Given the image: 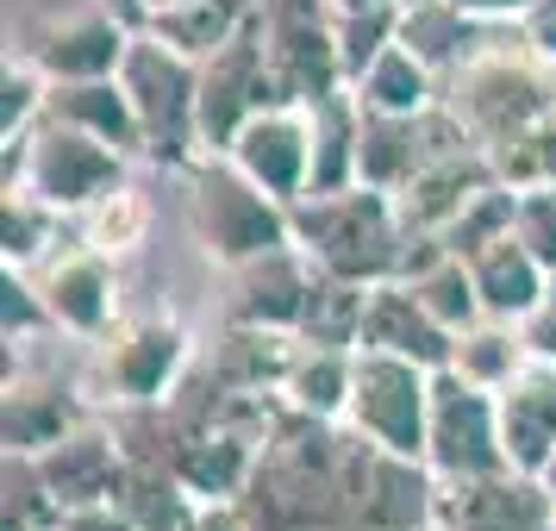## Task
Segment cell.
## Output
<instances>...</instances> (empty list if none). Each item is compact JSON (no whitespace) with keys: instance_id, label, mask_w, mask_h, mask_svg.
I'll list each match as a JSON object with an SVG mask.
<instances>
[{"instance_id":"cell-1","label":"cell","mask_w":556,"mask_h":531,"mask_svg":"<svg viewBox=\"0 0 556 531\" xmlns=\"http://www.w3.org/2000/svg\"><path fill=\"white\" fill-rule=\"evenodd\" d=\"M344 419H313L288 401L281 426L256 451V469L244 481V519L251 531H331L344 513Z\"/></svg>"},{"instance_id":"cell-2","label":"cell","mask_w":556,"mask_h":531,"mask_svg":"<svg viewBox=\"0 0 556 531\" xmlns=\"http://www.w3.org/2000/svg\"><path fill=\"white\" fill-rule=\"evenodd\" d=\"M181 226L213 269H238L263 251L294 244V206L251 181L226 151H201L181 169Z\"/></svg>"},{"instance_id":"cell-3","label":"cell","mask_w":556,"mask_h":531,"mask_svg":"<svg viewBox=\"0 0 556 531\" xmlns=\"http://www.w3.org/2000/svg\"><path fill=\"white\" fill-rule=\"evenodd\" d=\"M406 219L394 194H381L369 181L351 188H326V194H301L294 201V244H301L326 276L351 281H401L406 263Z\"/></svg>"},{"instance_id":"cell-4","label":"cell","mask_w":556,"mask_h":531,"mask_svg":"<svg viewBox=\"0 0 556 531\" xmlns=\"http://www.w3.org/2000/svg\"><path fill=\"white\" fill-rule=\"evenodd\" d=\"M444 106H451L456 119L469 126V138L488 151V144H501L506 131L556 113V69L544 56H531L513 26H494V38L463 69L444 76Z\"/></svg>"},{"instance_id":"cell-5","label":"cell","mask_w":556,"mask_h":531,"mask_svg":"<svg viewBox=\"0 0 556 531\" xmlns=\"http://www.w3.org/2000/svg\"><path fill=\"white\" fill-rule=\"evenodd\" d=\"M194 338L181 326L176 306H151V313H126L113 331H101L88 356H81V394L94 413H113V406H138V401H163L181 381V369L194 363Z\"/></svg>"},{"instance_id":"cell-6","label":"cell","mask_w":556,"mask_h":531,"mask_svg":"<svg viewBox=\"0 0 556 531\" xmlns=\"http://www.w3.org/2000/svg\"><path fill=\"white\" fill-rule=\"evenodd\" d=\"M119 88L131 94V113L144 131V163H156L163 176H181L201 156V56L138 26L119 63Z\"/></svg>"},{"instance_id":"cell-7","label":"cell","mask_w":556,"mask_h":531,"mask_svg":"<svg viewBox=\"0 0 556 531\" xmlns=\"http://www.w3.org/2000/svg\"><path fill=\"white\" fill-rule=\"evenodd\" d=\"M0 144H7V188H31L38 201H51L70 219H81L101 194H113L131 163L126 151H113V144L88 138V131L63 126L51 113L38 126H26L20 138H0Z\"/></svg>"},{"instance_id":"cell-8","label":"cell","mask_w":556,"mask_h":531,"mask_svg":"<svg viewBox=\"0 0 556 531\" xmlns=\"http://www.w3.org/2000/svg\"><path fill=\"white\" fill-rule=\"evenodd\" d=\"M444 506V481L426 456L388 451L376 438L351 431L344 438V513L363 531H419L438 519Z\"/></svg>"},{"instance_id":"cell-9","label":"cell","mask_w":556,"mask_h":531,"mask_svg":"<svg viewBox=\"0 0 556 531\" xmlns=\"http://www.w3.org/2000/svg\"><path fill=\"white\" fill-rule=\"evenodd\" d=\"M256 31H263V56H269L281 101L313 106L338 88H351L344 56H338V7L331 0H263Z\"/></svg>"},{"instance_id":"cell-10","label":"cell","mask_w":556,"mask_h":531,"mask_svg":"<svg viewBox=\"0 0 556 531\" xmlns=\"http://www.w3.org/2000/svg\"><path fill=\"white\" fill-rule=\"evenodd\" d=\"M431 376L426 363L394 351H369L356 344L351 363V406H344V426L376 438L388 451H426V413H431Z\"/></svg>"},{"instance_id":"cell-11","label":"cell","mask_w":556,"mask_h":531,"mask_svg":"<svg viewBox=\"0 0 556 531\" xmlns=\"http://www.w3.org/2000/svg\"><path fill=\"white\" fill-rule=\"evenodd\" d=\"M419 456L438 469V481H469V476L501 469L506 444H501L494 388H476L456 369H438L431 376V413H426V451Z\"/></svg>"},{"instance_id":"cell-12","label":"cell","mask_w":556,"mask_h":531,"mask_svg":"<svg viewBox=\"0 0 556 531\" xmlns=\"http://www.w3.org/2000/svg\"><path fill=\"white\" fill-rule=\"evenodd\" d=\"M131 31L138 26H126L106 0H94V7H70V13H38V20H26V31H20V56H26L45 81L119 76Z\"/></svg>"},{"instance_id":"cell-13","label":"cell","mask_w":556,"mask_h":531,"mask_svg":"<svg viewBox=\"0 0 556 531\" xmlns=\"http://www.w3.org/2000/svg\"><path fill=\"white\" fill-rule=\"evenodd\" d=\"M38 281V294L51 306V319L63 338H81V344H94L101 331H113L126 319V288H119V263L94 244H81L70 238L56 256H45L38 269H26Z\"/></svg>"},{"instance_id":"cell-14","label":"cell","mask_w":556,"mask_h":531,"mask_svg":"<svg viewBox=\"0 0 556 531\" xmlns=\"http://www.w3.org/2000/svg\"><path fill=\"white\" fill-rule=\"evenodd\" d=\"M94 406L81 394L76 369L63 376L51 363H31V356L7 351V381H0V444L7 451H51L70 426H81Z\"/></svg>"},{"instance_id":"cell-15","label":"cell","mask_w":556,"mask_h":531,"mask_svg":"<svg viewBox=\"0 0 556 531\" xmlns=\"http://www.w3.org/2000/svg\"><path fill=\"white\" fill-rule=\"evenodd\" d=\"M269 101H281V94L276 76H269V56H263V31L251 20L219 51L201 56V151H226L244 131V119L263 113Z\"/></svg>"},{"instance_id":"cell-16","label":"cell","mask_w":556,"mask_h":531,"mask_svg":"<svg viewBox=\"0 0 556 531\" xmlns=\"http://www.w3.org/2000/svg\"><path fill=\"white\" fill-rule=\"evenodd\" d=\"M226 156L251 181H263L276 201H301L313 188V106L306 101H269L244 119V131L226 144Z\"/></svg>"},{"instance_id":"cell-17","label":"cell","mask_w":556,"mask_h":531,"mask_svg":"<svg viewBox=\"0 0 556 531\" xmlns=\"http://www.w3.org/2000/svg\"><path fill=\"white\" fill-rule=\"evenodd\" d=\"M438 519L456 531H556V501L538 469L501 463L488 476L444 481V506Z\"/></svg>"},{"instance_id":"cell-18","label":"cell","mask_w":556,"mask_h":531,"mask_svg":"<svg viewBox=\"0 0 556 531\" xmlns=\"http://www.w3.org/2000/svg\"><path fill=\"white\" fill-rule=\"evenodd\" d=\"M313 281H319V263H313L301 244L263 251V256H251V263L226 269V319H238V326L294 331L301 313H306Z\"/></svg>"},{"instance_id":"cell-19","label":"cell","mask_w":556,"mask_h":531,"mask_svg":"<svg viewBox=\"0 0 556 531\" xmlns=\"http://www.w3.org/2000/svg\"><path fill=\"white\" fill-rule=\"evenodd\" d=\"M126 463L131 456L119 451L106 413H88L81 426H70L63 438H56L51 451H38V469H45V481H51V494L63 501V513H70V506L113 501L119 481H126Z\"/></svg>"},{"instance_id":"cell-20","label":"cell","mask_w":556,"mask_h":531,"mask_svg":"<svg viewBox=\"0 0 556 531\" xmlns=\"http://www.w3.org/2000/svg\"><path fill=\"white\" fill-rule=\"evenodd\" d=\"M494 406H501L506 463L544 469L551 451H556V363L551 356H531L519 376L494 388Z\"/></svg>"},{"instance_id":"cell-21","label":"cell","mask_w":556,"mask_h":531,"mask_svg":"<svg viewBox=\"0 0 556 531\" xmlns=\"http://www.w3.org/2000/svg\"><path fill=\"white\" fill-rule=\"evenodd\" d=\"M363 344H369V351L413 356V363H426V369H444L456 331L438 326L431 306L419 301L406 281H376V288H369V313H363Z\"/></svg>"},{"instance_id":"cell-22","label":"cell","mask_w":556,"mask_h":531,"mask_svg":"<svg viewBox=\"0 0 556 531\" xmlns=\"http://www.w3.org/2000/svg\"><path fill=\"white\" fill-rule=\"evenodd\" d=\"M488 181H501V176H494L488 151L469 144V151H451V156H438V163H426V169L394 194V206H401L406 231H444Z\"/></svg>"},{"instance_id":"cell-23","label":"cell","mask_w":556,"mask_h":531,"mask_svg":"<svg viewBox=\"0 0 556 531\" xmlns=\"http://www.w3.org/2000/svg\"><path fill=\"white\" fill-rule=\"evenodd\" d=\"M294 351H301V338H294V331L238 326V319H226V326H219V338H213V344H201V356L231 381V388H238V394H281Z\"/></svg>"},{"instance_id":"cell-24","label":"cell","mask_w":556,"mask_h":531,"mask_svg":"<svg viewBox=\"0 0 556 531\" xmlns=\"http://www.w3.org/2000/svg\"><path fill=\"white\" fill-rule=\"evenodd\" d=\"M45 113L63 119V126L101 138L113 151L144 156V131H138V113H131V94L119 88V76H94V81H51L45 94Z\"/></svg>"},{"instance_id":"cell-25","label":"cell","mask_w":556,"mask_h":531,"mask_svg":"<svg viewBox=\"0 0 556 531\" xmlns=\"http://www.w3.org/2000/svg\"><path fill=\"white\" fill-rule=\"evenodd\" d=\"M469 276H476L481 313L488 319H513V326H526L531 306L544 301V288H551V269L538 263V251L519 231L501 238V244H488L481 256H469Z\"/></svg>"},{"instance_id":"cell-26","label":"cell","mask_w":556,"mask_h":531,"mask_svg":"<svg viewBox=\"0 0 556 531\" xmlns=\"http://www.w3.org/2000/svg\"><path fill=\"white\" fill-rule=\"evenodd\" d=\"M394 38H401L419 63H431L438 76H451V69H463V63L494 38V26L476 20V13H463L456 0H401V31H394Z\"/></svg>"},{"instance_id":"cell-27","label":"cell","mask_w":556,"mask_h":531,"mask_svg":"<svg viewBox=\"0 0 556 531\" xmlns=\"http://www.w3.org/2000/svg\"><path fill=\"white\" fill-rule=\"evenodd\" d=\"M256 451L244 431H226V426H206V431H188L181 426V444H176V476L194 501H238L244 481L256 469Z\"/></svg>"},{"instance_id":"cell-28","label":"cell","mask_w":556,"mask_h":531,"mask_svg":"<svg viewBox=\"0 0 556 531\" xmlns=\"http://www.w3.org/2000/svg\"><path fill=\"white\" fill-rule=\"evenodd\" d=\"M70 213L38 201L31 188H0V269H38L70 244Z\"/></svg>"},{"instance_id":"cell-29","label":"cell","mask_w":556,"mask_h":531,"mask_svg":"<svg viewBox=\"0 0 556 531\" xmlns=\"http://www.w3.org/2000/svg\"><path fill=\"white\" fill-rule=\"evenodd\" d=\"M351 88H356V101L369 106V113H426V106L444 101V76H438L431 63H419L401 38H394Z\"/></svg>"},{"instance_id":"cell-30","label":"cell","mask_w":556,"mask_h":531,"mask_svg":"<svg viewBox=\"0 0 556 531\" xmlns=\"http://www.w3.org/2000/svg\"><path fill=\"white\" fill-rule=\"evenodd\" d=\"M356 151H363V101L356 88H338L326 101H313V188H351L356 181Z\"/></svg>"},{"instance_id":"cell-31","label":"cell","mask_w":556,"mask_h":531,"mask_svg":"<svg viewBox=\"0 0 556 531\" xmlns=\"http://www.w3.org/2000/svg\"><path fill=\"white\" fill-rule=\"evenodd\" d=\"M151 226H156V201L126 176L113 194H101V201L76 219V238L94 244V251H106L113 263H126V256H138L151 244Z\"/></svg>"},{"instance_id":"cell-32","label":"cell","mask_w":556,"mask_h":531,"mask_svg":"<svg viewBox=\"0 0 556 531\" xmlns=\"http://www.w3.org/2000/svg\"><path fill=\"white\" fill-rule=\"evenodd\" d=\"M526 363H531L526 326H513V319H488V313H481L476 326L456 331L451 363H444V369H456V376L476 381V388H501V381H513Z\"/></svg>"},{"instance_id":"cell-33","label":"cell","mask_w":556,"mask_h":531,"mask_svg":"<svg viewBox=\"0 0 556 531\" xmlns=\"http://www.w3.org/2000/svg\"><path fill=\"white\" fill-rule=\"evenodd\" d=\"M363 313H369V281L326 276V269H319L294 338H301V344H326V351H356V344H363Z\"/></svg>"},{"instance_id":"cell-34","label":"cell","mask_w":556,"mask_h":531,"mask_svg":"<svg viewBox=\"0 0 556 531\" xmlns=\"http://www.w3.org/2000/svg\"><path fill=\"white\" fill-rule=\"evenodd\" d=\"M351 363H356V351L301 344L294 363H288L281 394L301 406V413H313V419H344V406H351Z\"/></svg>"},{"instance_id":"cell-35","label":"cell","mask_w":556,"mask_h":531,"mask_svg":"<svg viewBox=\"0 0 556 531\" xmlns=\"http://www.w3.org/2000/svg\"><path fill=\"white\" fill-rule=\"evenodd\" d=\"M0 526L7 531H56L63 526V501L51 494L38 456H26V451H7V463H0Z\"/></svg>"},{"instance_id":"cell-36","label":"cell","mask_w":556,"mask_h":531,"mask_svg":"<svg viewBox=\"0 0 556 531\" xmlns=\"http://www.w3.org/2000/svg\"><path fill=\"white\" fill-rule=\"evenodd\" d=\"M113 501L126 506L144 531H181L194 494H188L181 476H176V469H163V463H126V481H119V494H113Z\"/></svg>"},{"instance_id":"cell-37","label":"cell","mask_w":556,"mask_h":531,"mask_svg":"<svg viewBox=\"0 0 556 531\" xmlns=\"http://www.w3.org/2000/svg\"><path fill=\"white\" fill-rule=\"evenodd\" d=\"M513 231H519V188L488 181V188H481L476 201L463 206L438 238H444V251H451V256L469 263V256H481L488 244H501V238H513Z\"/></svg>"},{"instance_id":"cell-38","label":"cell","mask_w":556,"mask_h":531,"mask_svg":"<svg viewBox=\"0 0 556 531\" xmlns=\"http://www.w3.org/2000/svg\"><path fill=\"white\" fill-rule=\"evenodd\" d=\"M488 163H494V176H501L506 188H519V194L551 188L556 181V113H544V119H531V126H519V131H506L501 144H488Z\"/></svg>"},{"instance_id":"cell-39","label":"cell","mask_w":556,"mask_h":531,"mask_svg":"<svg viewBox=\"0 0 556 531\" xmlns=\"http://www.w3.org/2000/svg\"><path fill=\"white\" fill-rule=\"evenodd\" d=\"M406 288H413V294L431 306V319H438V326L463 331V326H476V319H481L476 276H469V263H463V256H451V251L431 256L419 276H406Z\"/></svg>"},{"instance_id":"cell-40","label":"cell","mask_w":556,"mask_h":531,"mask_svg":"<svg viewBox=\"0 0 556 531\" xmlns=\"http://www.w3.org/2000/svg\"><path fill=\"white\" fill-rule=\"evenodd\" d=\"M401 31V0H369V7H338V56L344 81H356Z\"/></svg>"},{"instance_id":"cell-41","label":"cell","mask_w":556,"mask_h":531,"mask_svg":"<svg viewBox=\"0 0 556 531\" xmlns=\"http://www.w3.org/2000/svg\"><path fill=\"white\" fill-rule=\"evenodd\" d=\"M51 331L56 319L45 306V294H38V281L26 269H0V338H7V351H31Z\"/></svg>"},{"instance_id":"cell-42","label":"cell","mask_w":556,"mask_h":531,"mask_svg":"<svg viewBox=\"0 0 556 531\" xmlns=\"http://www.w3.org/2000/svg\"><path fill=\"white\" fill-rule=\"evenodd\" d=\"M45 94L51 81L31 69L20 51H7V69H0V138H20L26 126L45 119Z\"/></svg>"},{"instance_id":"cell-43","label":"cell","mask_w":556,"mask_h":531,"mask_svg":"<svg viewBox=\"0 0 556 531\" xmlns=\"http://www.w3.org/2000/svg\"><path fill=\"white\" fill-rule=\"evenodd\" d=\"M519 238H526L531 251H538V263L556 276V181L519 194Z\"/></svg>"},{"instance_id":"cell-44","label":"cell","mask_w":556,"mask_h":531,"mask_svg":"<svg viewBox=\"0 0 556 531\" xmlns=\"http://www.w3.org/2000/svg\"><path fill=\"white\" fill-rule=\"evenodd\" d=\"M56 531H144V526H138L119 501H94V506H70Z\"/></svg>"},{"instance_id":"cell-45","label":"cell","mask_w":556,"mask_h":531,"mask_svg":"<svg viewBox=\"0 0 556 531\" xmlns=\"http://www.w3.org/2000/svg\"><path fill=\"white\" fill-rule=\"evenodd\" d=\"M513 31H519V45H526L531 56H544V63L556 69V0H538Z\"/></svg>"},{"instance_id":"cell-46","label":"cell","mask_w":556,"mask_h":531,"mask_svg":"<svg viewBox=\"0 0 556 531\" xmlns=\"http://www.w3.org/2000/svg\"><path fill=\"white\" fill-rule=\"evenodd\" d=\"M181 531H251V519H244L238 501H194L188 519H181Z\"/></svg>"},{"instance_id":"cell-47","label":"cell","mask_w":556,"mask_h":531,"mask_svg":"<svg viewBox=\"0 0 556 531\" xmlns=\"http://www.w3.org/2000/svg\"><path fill=\"white\" fill-rule=\"evenodd\" d=\"M526 344H531V356H551V363H556V276H551V288H544V301L531 306Z\"/></svg>"},{"instance_id":"cell-48","label":"cell","mask_w":556,"mask_h":531,"mask_svg":"<svg viewBox=\"0 0 556 531\" xmlns=\"http://www.w3.org/2000/svg\"><path fill=\"white\" fill-rule=\"evenodd\" d=\"M456 7L476 13V20H488V26H519L538 0H456Z\"/></svg>"},{"instance_id":"cell-49","label":"cell","mask_w":556,"mask_h":531,"mask_svg":"<svg viewBox=\"0 0 556 531\" xmlns=\"http://www.w3.org/2000/svg\"><path fill=\"white\" fill-rule=\"evenodd\" d=\"M106 7H113L126 26H144V0H106Z\"/></svg>"},{"instance_id":"cell-50","label":"cell","mask_w":556,"mask_h":531,"mask_svg":"<svg viewBox=\"0 0 556 531\" xmlns=\"http://www.w3.org/2000/svg\"><path fill=\"white\" fill-rule=\"evenodd\" d=\"M538 476H544V488H551V501H556V451H551V463H544Z\"/></svg>"},{"instance_id":"cell-51","label":"cell","mask_w":556,"mask_h":531,"mask_svg":"<svg viewBox=\"0 0 556 531\" xmlns=\"http://www.w3.org/2000/svg\"><path fill=\"white\" fill-rule=\"evenodd\" d=\"M156 7H176V0H144V20H151Z\"/></svg>"},{"instance_id":"cell-52","label":"cell","mask_w":556,"mask_h":531,"mask_svg":"<svg viewBox=\"0 0 556 531\" xmlns=\"http://www.w3.org/2000/svg\"><path fill=\"white\" fill-rule=\"evenodd\" d=\"M419 531H456V526H444V519H431V526H419Z\"/></svg>"},{"instance_id":"cell-53","label":"cell","mask_w":556,"mask_h":531,"mask_svg":"<svg viewBox=\"0 0 556 531\" xmlns=\"http://www.w3.org/2000/svg\"><path fill=\"white\" fill-rule=\"evenodd\" d=\"M331 531H363V526H351V519H338V526H331Z\"/></svg>"}]
</instances>
